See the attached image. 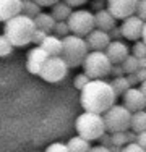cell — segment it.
Here are the masks:
<instances>
[{
  "label": "cell",
  "mask_w": 146,
  "mask_h": 152,
  "mask_svg": "<svg viewBox=\"0 0 146 152\" xmlns=\"http://www.w3.org/2000/svg\"><path fill=\"white\" fill-rule=\"evenodd\" d=\"M117 96L114 94L111 83L104 79H91L80 91V104L85 112L91 113H104L115 104Z\"/></svg>",
  "instance_id": "cell-1"
},
{
  "label": "cell",
  "mask_w": 146,
  "mask_h": 152,
  "mask_svg": "<svg viewBox=\"0 0 146 152\" xmlns=\"http://www.w3.org/2000/svg\"><path fill=\"white\" fill-rule=\"evenodd\" d=\"M36 31L34 20L24 15H16L8 20L3 26V36L12 42L13 47H24L32 42V34Z\"/></svg>",
  "instance_id": "cell-2"
},
{
  "label": "cell",
  "mask_w": 146,
  "mask_h": 152,
  "mask_svg": "<svg viewBox=\"0 0 146 152\" xmlns=\"http://www.w3.org/2000/svg\"><path fill=\"white\" fill-rule=\"evenodd\" d=\"M88 52L86 41L85 37H80V36H65L62 39V53L60 57L63 58V61L68 65V68H76L81 66L83 61H85Z\"/></svg>",
  "instance_id": "cell-3"
},
{
  "label": "cell",
  "mask_w": 146,
  "mask_h": 152,
  "mask_svg": "<svg viewBox=\"0 0 146 152\" xmlns=\"http://www.w3.org/2000/svg\"><path fill=\"white\" fill-rule=\"evenodd\" d=\"M75 128L78 136L86 141H97L105 133L102 115L91 113V112H85V113L78 115L75 121Z\"/></svg>",
  "instance_id": "cell-4"
},
{
  "label": "cell",
  "mask_w": 146,
  "mask_h": 152,
  "mask_svg": "<svg viewBox=\"0 0 146 152\" xmlns=\"http://www.w3.org/2000/svg\"><path fill=\"white\" fill-rule=\"evenodd\" d=\"M112 63L107 58L105 52H97V50H91L88 52L85 61H83V73L89 79H104L105 76L111 75Z\"/></svg>",
  "instance_id": "cell-5"
},
{
  "label": "cell",
  "mask_w": 146,
  "mask_h": 152,
  "mask_svg": "<svg viewBox=\"0 0 146 152\" xmlns=\"http://www.w3.org/2000/svg\"><path fill=\"white\" fill-rule=\"evenodd\" d=\"M130 118H131V112L127 110L123 105H115V104L102 115L105 131L111 133V134L130 129Z\"/></svg>",
  "instance_id": "cell-6"
},
{
  "label": "cell",
  "mask_w": 146,
  "mask_h": 152,
  "mask_svg": "<svg viewBox=\"0 0 146 152\" xmlns=\"http://www.w3.org/2000/svg\"><path fill=\"white\" fill-rule=\"evenodd\" d=\"M68 29L73 36L86 37L91 31L94 29V13L89 10H73L70 16L67 18Z\"/></svg>",
  "instance_id": "cell-7"
},
{
  "label": "cell",
  "mask_w": 146,
  "mask_h": 152,
  "mask_svg": "<svg viewBox=\"0 0 146 152\" xmlns=\"http://www.w3.org/2000/svg\"><path fill=\"white\" fill-rule=\"evenodd\" d=\"M67 73H68V65L58 55V57H49L38 76H41L47 83H58L67 76Z\"/></svg>",
  "instance_id": "cell-8"
},
{
  "label": "cell",
  "mask_w": 146,
  "mask_h": 152,
  "mask_svg": "<svg viewBox=\"0 0 146 152\" xmlns=\"http://www.w3.org/2000/svg\"><path fill=\"white\" fill-rule=\"evenodd\" d=\"M138 0H105V10L115 20H125L136 12Z\"/></svg>",
  "instance_id": "cell-9"
},
{
  "label": "cell",
  "mask_w": 146,
  "mask_h": 152,
  "mask_svg": "<svg viewBox=\"0 0 146 152\" xmlns=\"http://www.w3.org/2000/svg\"><path fill=\"white\" fill-rule=\"evenodd\" d=\"M143 24L145 21L141 18H138L136 15H131L128 18L123 20V23L120 24V32H122V37L128 39V41L136 42L138 39H141V32H143Z\"/></svg>",
  "instance_id": "cell-10"
},
{
  "label": "cell",
  "mask_w": 146,
  "mask_h": 152,
  "mask_svg": "<svg viewBox=\"0 0 146 152\" xmlns=\"http://www.w3.org/2000/svg\"><path fill=\"white\" fill-rule=\"evenodd\" d=\"M123 107L130 110L131 113L140 112L146 108V97L141 94L138 88H130L128 91L123 94Z\"/></svg>",
  "instance_id": "cell-11"
},
{
  "label": "cell",
  "mask_w": 146,
  "mask_h": 152,
  "mask_svg": "<svg viewBox=\"0 0 146 152\" xmlns=\"http://www.w3.org/2000/svg\"><path fill=\"white\" fill-rule=\"evenodd\" d=\"M49 58L46 52L41 49L39 45H36L34 49H31L26 55V68L31 75H39L41 73V68L44 66L46 60Z\"/></svg>",
  "instance_id": "cell-12"
},
{
  "label": "cell",
  "mask_w": 146,
  "mask_h": 152,
  "mask_svg": "<svg viewBox=\"0 0 146 152\" xmlns=\"http://www.w3.org/2000/svg\"><path fill=\"white\" fill-rule=\"evenodd\" d=\"M104 52L112 65H120L130 55V47H127V44H123L122 41H111Z\"/></svg>",
  "instance_id": "cell-13"
},
{
  "label": "cell",
  "mask_w": 146,
  "mask_h": 152,
  "mask_svg": "<svg viewBox=\"0 0 146 152\" xmlns=\"http://www.w3.org/2000/svg\"><path fill=\"white\" fill-rule=\"evenodd\" d=\"M85 41H86L88 49H89V50H97V52H104L105 47L111 44L109 32L101 31V29H96V28H94V29L86 36Z\"/></svg>",
  "instance_id": "cell-14"
},
{
  "label": "cell",
  "mask_w": 146,
  "mask_h": 152,
  "mask_svg": "<svg viewBox=\"0 0 146 152\" xmlns=\"http://www.w3.org/2000/svg\"><path fill=\"white\" fill-rule=\"evenodd\" d=\"M21 13V0H0V21L7 23Z\"/></svg>",
  "instance_id": "cell-15"
},
{
  "label": "cell",
  "mask_w": 146,
  "mask_h": 152,
  "mask_svg": "<svg viewBox=\"0 0 146 152\" xmlns=\"http://www.w3.org/2000/svg\"><path fill=\"white\" fill-rule=\"evenodd\" d=\"M115 23H117V20L105 8L94 13V26H96V29L109 32L112 28H115Z\"/></svg>",
  "instance_id": "cell-16"
},
{
  "label": "cell",
  "mask_w": 146,
  "mask_h": 152,
  "mask_svg": "<svg viewBox=\"0 0 146 152\" xmlns=\"http://www.w3.org/2000/svg\"><path fill=\"white\" fill-rule=\"evenodd\" d=\"M41 49L47 53L49 57H58L62 53V39H58L57 36H46V39L41 42Z\"/></svg>",
  "instance_id": "cell-17"
},
{
  "label": "cell",
  "mask_w": 146,
  "mask_h": 152,
  "mask_svg": "<svg viewBox=\"0 0 146 152\" xmlns=\"http://www.w3.org/2000/svg\"><path fill=\"white\" fill-rule=\"evenodd\" d=\"M34 20V24H36V29H41L44 32H52L54 26H55V20L52 18L50 13H46V12H41L36 18H32Z\"/></svg>",
  "instance_id": "cell-18"
},
{
  "label": "cell",
  "mask_w": 146,
  "mask_h": 152,
  "mask_svg": "<svg viewBox=\"0 0 146 152\" xmlns=\"http://www.w3.org/2000/svg\"><path fill=\"white\" fill-rule=\"evenodd\" d=\"M130 129L133 133H141V131H146V112L145 110H140V112H135L131 113V118H130Z\"/></svg>",
  "instance_id": "cell-19"
},
{
  "label": "cell",
  "mask_w": 146,
  "mask_h": 152,
  "mask_svg": "<svg viewBox=\"0 0 146 152\" xmlns=\"http://www.w3.org/2000/svg\"><path fill=\"white\" fill-rule=\"evenodd\" d=\"M73 12L72 7H68L67 3L58 2L55 5H52V10H50V15L55 21H67V18L70 16V13Z\"/></svg>",
  "instance_id": "cell-20"
},
{
  "label": "cell",
  "mask_w": 146,
  "mask_h": 152,
  "mask_svg": "<svg viewBox=\"0 0 146 152\" xmlns=\"http://www.w3.org/2000/svg\"><path fill=\"white\" fill-rule=\"evenodd\" d=\"M67 147H68V152H89V149H91L89 141L83 139L80 136L70 137L67 142Z\"/></svg>",
  "instance_id": "cell-21"
},
{
  "label": "cell",
  "mask_w": 146,
  "mask_h": 152,
  "mask_svg": "<svg viewBox=\"0 0 146 152\" xmlns=\"http://www.w3.org/2000/svg\"><path fill=\"white\" fill-rule=\"evenodd\" d=\"M41 12H42L41 7L34 0H21V15L29 16V18H36Z\"/></svg>",
  "instance_id": "cell-22"
},
{
  "label": "cell",
  "mask_w": 146,
  "mask_h": 152,
  "mask_svg": "<svg viewBox=\"0 0 146 152\" xmlns=\"http://www.w3.org/2000/svg\"><path fill=\"white\" fill-rule=\"evenodd\" d=\"M111 86H112V89H114L115 96H123V94L130 89V84H128V81H127L125 76L114 78V79H112V83H111Z\"/></svg>",
  "instance_id": "cell-23"
},
{
  "label": "cell",
  "mask_w": 146,
  "mask_h": 152,
  "mask_svg": "<svg viewBox=\"0 0 146 152\" xmlns=\"http://www.w3.org/2000/svg\"><path fill=\"white\" fill-rule=\"evenodd\" d=\"M122 70L125 75H131V73H136L138 70H140V63H138V58L133 55H128L125 60L122 61Z\"/></svg>",
  "instance_id": "cell-24"
},
{
  "label": "cell",
  "mask_w": 146,
  "mask_h": 152,
  "mask_svg": "<svg viewBox=\"0 0 146 152\" xmlns=\"http://www.w3.org/2000/svg\"><path fill=\"white\" fill-rule=\"evenodd\" d=\"M54 36H57L58 39H63L65 36L70 34V29H68V24L67 21H55V26H54Z\"/></svg>",
  "instance_id": "cell-25"
},
{
  "label": "cell",
  "mask_w": 146,
  "mask_h": 152,
  "mask_svg": "<svg viewBox=\"0 0 146 152\" xmlns=\"http://www.w3.org/2000/svg\"><path fill=\"white\" fill-rule=\"evenodd\" d=\"M111 141H112V146H119V147L127 146V144H128V139H127V131L112 133V134H111Z\"/></svg>",
  "instance_id": "cell-26"
},
{
  "label": "cell",
  "mask_w": 146,
  "mask_h": 152,
  "mask_svg": "<svg viewBox=\"0 0 146 152\" xmlns=\"http://www.w3.org/2000/svg\"><path fill=\"white\" fill-rule=\"evenodd\" d=\"M130 50H131L130 55L136 57V58H146V44L143 41H136Z\"/></svg>",
  "instance_id": "cell-27"
},
{
  "label": "cell",
  "mask_w": 146,
  "mask_h": 152,
  "mask_svg": "<svg viewBox=\"0 0 146 152\" xmlns=\"http://www.w3.org/2000/svg\"><path fill=\"white\" fill-rule=\"evenodd\" d=\"M13 52V45L5 36H0V57H7Z\"/></svg>",
  "instance_id": "cell-28"
},
{
  "label": "cell",
  "mask_w": 146,
  "mask_h": 152,
  "mask_svg": "<svg viewBox=\"0 0 146 152\" xmlns=\"http://www.w3.org/2000/svg\"><path fill=\"white\" fill-rule=\"evenodd\" d=\"M89 81H91V79L88 78L85 73H80V75H76V76H75V79H73V86H75V88L78 89V91H81V89L85 88V86H86Z\"/></svg>",
  "instance_id": "cell-29"
},
{
  "label": "cell",
  "mask_w": 146,
  "mask_h": 152,
  "mask_svg": "<svg viewBox=\"0 0 146 152\" xmlns=\"http://www.w3.org/2000/svg\"><path fill=\"white\" fill-rule=\"evenodd\" d=\"M46 152H68V147L65 142H52L50 146H47Z\"/></svg>",
  "instance_id": "cell-30"
},
{
  "label": "cell",
  "mask_w": 146,
  "mask_h": 152,
  "mask_svg": "<svg viewBox=\"0 0 146 152\" xmlns=\"http://www.w3.org/2000/svg\"><path fill=\"white\" fill-rule=\"evenodd\" d=\"M135 15H136L138 18H141L143 21H146V0H138Z\"/></svg>",
  "instance_id": "cell-31"
},
{
  "label": "cell",
  "mask_w": 146,
  "mask_h": 152,
  "mask_svg": "<svg viewBox=\"0 0 146 152\" xmlns=\"http://www.w3.org/2000/svg\"><path fill=\"white\" fill-rule=\"evenodd\" d=\"M120 152H146V151L140 146V144H136V142H128L127 146L122 147V151H120Z\"/></svg>",
  "instance_id": "cell-32"
},
{
  "label": "cell",
  "mask_w": 146,
  "mask_h": 152,
  "mask_svg": "<svg viewBox=\"0 0 146 152\" xmlns=\"http://www.w3.org/2000/svg\"><path fill=\"white\" fill-rule=\"evenodd\" d=\"M46 36H47V32H44L41 29H36L34 34H32V42H34L36 45H41V42L46 39Z\"/></svg>",
  "instance_id": "cell-33"
},
{
  "label": "cell",
  "mask_w": 146,
  "mask_h": 152,
  "mask_svg": "<svg viewBox=\"0 0 146 152\" xmlns=\"http://www.w3.org/2000/svg\"><path fill=\"white\" fill-rule=\"evenodd\" d=\"M109 37H111V41H120V39H122V32H120V28H119V26L112 28V29L109 31Z\"/></svg>",
  "instance_id": "cell-34"
},
{
  "label": "cell",
  "mask_w": 146,
  "mask_h": 152,
  "mask_svg": "<svg viewBox=\"0 0 146 152\" xmlns=\"http://www.w3.org/2000/svg\"><path fill=\"white\" fill-rule=\"evenodd\" d=\"M125 78H127V81H128L130 88H136V86L140 84V81H138V76H136V73H131V75H127Z\"/></svg>",
  "instance_id": "cell-35"
},
{
  "label": "cell",
  "mask_w": 146,
  "mask_h": 152,
  "mask_svg": "<svg viewBox=\"0 0 146 152\" xmlns=\"http://www.w3.org/2000/svg\"><path fill=\"white\" fill-rule=\"evenodd\" d=\"M111 75L114 76V78H119V76H123V75H125V73H123V70H122V65H112Z\"/></svg>",
  "instance_id": "cell-36"
},
{
  "label": "cell",
  "mask_w": 146,
  "mask_h": 152,
  "mask_svg": "<svg viewBox=\"0 0 146 152\" xmlns=\"http://www.w3.org/2000/svg\"><path fill=\"white\" fill-rule=\"evenodd\" d=\"M99 141H101V146H104V147H109V146H112V141H111V133L107 134V131L104 133L101 137H99Z\"/></svg>",
  "instance_id": "cell-37"
},
{
  "label": "cell",
  "mask_w": 146,
  "mask_h": 152,
  "mask_svg": "<svg viewBox=\"0 0 146 152\" xmlns=\"http://www.w3.org/2000/svg\"><path fill=\"white\" fill-rule=\"evenodd\" d=\"M136 144H140V146L146 151V131H141L136 134Z\"/></svg>",
  "instance_id": "cell-38"
},
{
  "label": "cell",
  "mask_w": 146,
  "mask_h": 152,
  "mask_svg": "<svg viewBox=\"0 0 146 152\" xmlns=\"http://www.w3.org/2000/svg\"><path fill=\"white\" fill-rule=\"evenodd\" d=\"M88 0H63V3H67L68 7H72V8H75V7H81L85 5Z\"/></svg>",
  "instance_id": "cell-39"
},
{
  "label": "cell",
  "mask_w": 146,
  "mask_h": 152,
  "mask_svg": "<svg viewBox=\"0 0 146 152\" xmlns=\"http://www.w3.org/2000/svg\"><path fill=\"white\" fill-rule=\"evenodd\" d=\"M34 2L42 8V7H52V5H55V3H58L60 0H34Z\"/></svg>",
  "instance_id": "cell-40"
},
{
  "label": "cell",
  "mask_w": 146,
  "mask_h": 152,
  "mask_svg": "<svg viewBox=\"0 0 146 152\" xmlns=\"http://www.w3.org/2000/svg\"><path fill=\"white\" fill-rule=\"evenodd\" d=\"M105 0H93V3H91V7H93V10H96V12H99V10H104L105 8Z\"/></svg>",
  "instance_id": "cell-41"
},
{
  "label": "cell",
  "mask_w": 146,
  "mask_h": 152,
  "mask_svg": "<svg viewBox=\"0 0 146 152\" xmlns=\"http://www.w3.org/2000/svg\"><path fill=\"white\" fill-rule=\"evenodd\" d=\"M136 76H138V81L140 83L146 81V68H140V70L136 71Z\"/></svg>",
  "instance_id": "cell-42"
},
{
  "label": "cell",
  "mask_w": 146,
  "mask_h": 152,
  "mask_svg": "<svg viewBox=\"0 0 146 152\" xmlns=\"http://www.w3.org/2000/svg\"><path fill=\"white\" fill-rule=\"evenodd\" d=\"M127 139H128V142H136V133H133L131 129H127Z\"/></svg>",
  "instance_id": "cell-43"
},
{
  "label": "cell",
  "mask_w": 146,
  "mask_h": 152,
  "mask_svg": "<svg viewBox=\"0 0 146 152\" xmlns=\"http://www.w3.org/2000/svg\"><path fill=\"white\" fill-rule=\"evenodd\" d=\"M89 152H111V151H109V147H104L99 144V146H96V147H91Z\"/></svg>",
  "instance_id": "cell-44"
},
{
  "label": "cell",
  "mask_w": 146,
  "mask_h": 152,
  "mask_svg": "<svg viewBox=\"0 0 146 152\" xmlns=\"http://www.w3.org/2000/svg\"><path fill=\"white\" fill-rule=\"evenodd\" d=\"M141 91V94L146 97V81H143V83H140V88H138Z\"/></svg>",
  "instance_id": "cell-45"
},
{
  "label": "cell",
  "mask_w": 146,
  "mask_h": 152,
  "mask_svg": "<svg viewBox=\"0 0 146 152\" xmlns=\"http://www.w3.org/2000/svg\"><path fill=\"white\" fill-rule=\"evenodd\" d=\"M141 39H143V42L146 44V21H145V24H143V32H141Z\"/></svg>",
  "instance_id": "cell-46"
},
{
  "label": "cell",
  "mask_w": 146,
  "mask_h": 152,
  "mask_svg": "<svg viewBox=\"0 0 146 152\" xmlns=\"http://www.w3.org/2000/svg\"><path fill=\"white\" fill-rule=\"evenodd\" d=\"M109 151H111V152H120V151H122V147H119V146H109Z\"/></svg>",
  "instance_id": "cell-47"
},
{
  "label": "cell",
  "mask_w": 146,
  "mask_h": 152,
  "mask_svg": "<svg viewBox=\"0 0 146 152\" xmlns=\"http://www.w3.org/2000/svg\"><path fill=\"white\" fill-rule=\"evenodd\" d=\"M138 63H140V68H146V58H138Z\"/></svg>",
  "instance_id": "cell-48"
}]
</instances>
